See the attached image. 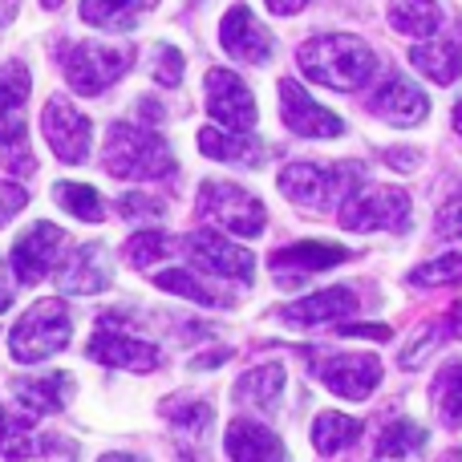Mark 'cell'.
<instances>
[{"instance_id": "cell-44", "label": "cell", "mask_w": 462, "mask_h": 462, "mask_svg": "<svg viewBox=\"0 0 462 462\" xmlns=\"http://www.w3.org/2000/svg\"><path fill=\"white\" fill-rule=\"evenodd\" d=\"M41 5H45V8H61V0H41Z\"/></svg>"}, {"instance_id": "cell-3", "label": "cell", "mask_w": 462, "mask_h": 462, "mask_svg": "<svg viewBox=\"0 0 462 462\" xmlns=\"http://www.w3.org/2000/svg\"><path fill=\"white\" fill-rule=\"evenodd\" d=\"M102 167L114 179H167L175 175V154L162 143L154 130L134 126V122H114L106 130V146H102Z\"/></svg>"}, {"instance_id": "cell-38", "label": "cell", "mask_w": 462, "mask_h": 462, "mask_svg": "<svg viewBox=\"0 0 462 462\" xmlns=\"http://www.w3.org/2000/svg\"><path fill=\"white\" fill-rule=\"evenodd\" d=\"M13 296H16V280L8 276V263L0 260V312L13 309Z\"/></svg>"}, {"instance_id": "cell-20", "label": "cell", "mask_w": 462, "mask_h": 462, "mask_svg": "<svg viewBox=\"0 0 462 462\" xmlns=\"http://www.w3.org/2000/svg\"><path fill=\"white\" fill-rule=\"evenodd\" d=\"M224 450L231 462H288V450L268 426L252 418H236L224 434Z\"/></svg>"}, {"instance_id": "cell-4", "label": "cell", "mask_w": 462, "mask_h": 462, "mask_svg": "<svg viewBox=\"0 0 462 462\" xmlns=\"http://www.w3.org/2000/svg\"><path fill=\"white\" fill-rule=\"evenodd\" d=\"M73 320L69 309L61 300H37L8 333V349L21 365H37V361H49L53 353H61L69 345Z\"/></svg>"}, {"instance_id": "cell-1", "label": "cell", "mask_w": 462, "mask_h": 462, "mask_svg": "<svg viewBox=\"0 0 462 462\" xmlns=\"http://www.w3.org/2000/svg\"><path fill=\"white\" fill-rule=\"evenodd\" d=\"M296 61H300L304 78L320 81L328 89H345V94L369 86L377 73L374 49L361 37H353V32H325V37L304 41Z\"/></svg>"}, {"instance_id": "cell-25", "label": "cell", "mask_w": 462, "mask_h": 462, "mask_svg": "<svg viewBox=\"0 0 462 462\" xmlns=\"http://www.w3.org/2000/svg\"><path fill=\"white\" fill-rule=\"evenodd\" d=\"M159 0H81V21L94 24V29H106V32H126L143 21V13Z\"/></svg>"}, {"instance_id": "cell-37", "label": "cell", "mask_w": 462, "mask_h": 462, "mask_svg": "<svg viewBox=\"0 0 462 462\" xmlns=\"http://www.w3.org/2000/svg\"><path fill=\"white\" fill-rule=\"evenodd\" d=\"M29 203V191H24L21 183H8V179H0V227L8 224V219L16 216V211Z\"/></svg>"}, {"instance_id": "cell-28", "label": "cell", "mask_w": 462, "mask_h": 462, "mask_svg": "<svg viewBox=\"0 0 462 462\" xmlns=\"http://www.w3.org/2000/svg\"><path fill=\"white\" fill-rule=\"evenodd\" d=\"M426 447V430L410 418H393L382 434H377V447H374V458L377 462H410L418 450Z\"/></svg>"}, {"instance_id": "cell-6", "label": "cell", "mask_w": 462, "mask_h": 462, "mask_svg": "<svg viewBox=\"0 0 462 462\" xmlns=\"http://www.w3.org/2000/svg\"><path fill=\"white\" fill-rule=\"evenodd\" d=\"M195 211H199L208 224L231 231V236L255 239L263 227H268V216H263V203L255 199L252 191L236 183H219V179H208L199 187V199H195Z\"/></svg>"}, {"instance_id": "cell-16", "label": "cell", "mask_w": 462, "mask_h": 462, "mask_svg": "<svg viewBox=\"0 0 462 462\" xmlns=\"http://www.w3.org/2000/svg\"><path fill=\"white\" fill-rule=\"evenodd\" d=\"M280 114H284V126L300 138H337L345 130V122L320 102H312L309 89L292 78L280 81Z\"/></svg>"}, {"instance_id": "cell-7", "label": "cell", "mask_w": 462, "mask_h": 462, "mask_svg": "<svg viewBox=\"0 0 462 462\" xmlns=\"http://www.w3.org/2000/svg\"><path fill=\"white\" fill-rule=\"evenodd\" d=\"M410 224V195L402 187H361L341 208L345 231H402Z\"/></svg>"}, {"instance_id": "cell-40", "label": "cell", "mask_w": 462, "mask_h": 462, "mask_svg": "<svg viewBox=\"0 0 462 462\" xmlns=\"http://www.w3.org/2000/svg\"><path fill=\"white\" fill-rule=\"evenodd\" d=\"M263 5H268L276 16H296L304 5H309V0H263Z\"/></svg>"}, {"instance_id": "cell-33", "label": "cell", "mask_w": 462, "mask_h": 462, "mask_svg": "<svg viewBox=\"0 0 462 462\" xmlns=\"http://www.w3.org/2000/svg\"><path fill=\"white\" fill-rule=\"evenodd\" d=\"M154 284L167 288V292H175V296H187V300H195V304H208V309L224 304V292L208 288L199 276H191V272H183V268H167V272H159V276H154Z\"/></svg>"}, {"instance_id": "cell-15", "label": "cell", "mask_w": 462, "mask_h": 462, "mask_svg": "<svg viewBox=\"0 0 462 462\" xmlns=\"http://www.w3.org/2000/svg\"><path fill=\"white\" fill-rule=\"evenodd\" d=\"M57 288L69 296H97L110 288V255L102 244H78L69 247V255H61V263L53 268Z\"/></svg>"}, {"instance_id": "cell-31", "label": "cell", "mask_w": 462, "mask_h": 462, "mask_svg": "<svg viewBox=\"0 0 462 462\" xmlns=\"http://www.w3.org/2000/svg\"><path fill=\"white\" fill-rule=\"evenodd\" d=\"M357 439H361V422L349 414L328 410V414H320L317 422H312V447H317V455H341V450H349Z\"/></svg>"}, {"instance_id": "cell-32", "label": "cell", "mask_w": 462, "mask_h": 462, "mask_svg": "<svg viewBox=\"0 0 462 462\" xmlns=\"http://www.w3.org/2000/svg\"><path fill=\"white\" fill-rule=\"evenodd\" d=\"M53 199L61 203V211H69L73 219H86V224H102V216H106L102 195L86 183H57Z\"/></svg>"}, {"instance_id": "cell-36", "label": "cell", "mask_w": 462, "mask_h": 462, "mask_svg": "<svg viewBox=\"0 0 462 462\" xmlns=\"http://www.w3.org/2000/svg\"><path fill=\"white\" fill-rule=\"evenodd\" d=\"M118 211L130 219H146V216H162L167 211V203L159 199V195H143V191H126L118 199Z\"/></svg>"}, {"instance_id": "cell-27", "label": "cell", "mask_w": 462, "mask_h": 462, "mask_svg": "<svg viewBox=\"0 0 462 462\" xmlns=\"http://www.w3.org/2000/svg\"><path fill=\"white\" fill-rule=\"evenodd\" d=\"M430 402L434 414L442 418V426H462V357H450L447 365L434 374L430 382Z\"/></svg>"}, {"instance_id": "cell-5", "label": "cell", "mask_w": 462, "mask_h": 462, "mask_svg": "<svg viewBox=\"0 0 462 462\" xmlns=\"http://www.w3.org/2000/svg\"><path fill=\"white\" fill-rule=\"evenodd\" d=\"M130 65H134V49L130 45H97V41H81V45L65 49V57H61L65 81L81 97L106 94Z\"/></svg>"}, {"instance_id": "cell-24", "label": "cell", "mask_w": 462, "mask_h": 462, "mask_svg": "<svg viewBox=\"0 0 462 462\" xmlns=\"http://www.w3.org/2000/svg\"><path fill=\"white\" fill-rule=\"evenodd\" d=\"M410 65L439 86H455L462 73V41H422V45L410 49Z\"/></svg>"}, {"instance_id": "cell-46", "label": "cell", "mask_w": 462, "mask_h": 462, "mask_svg": "<svg viewBox=\"0 0 462 462\" xmlns=\"http://www.w3.org/2000/svg\"><path fill=\"white\" fill-rule=\"evenodd\" d=\"M191 5H199V0H191Z\"/></svg>"}, {"instance_id": "cell-14", "label": "cell", "mask_w": 462, "mask_h": 462, "mask_svg": "<svg viewBox=\"0 0 462 462\" xmlns=\"http://www.w3.org/2000/svg\"><path fill=\"white\" fill-rule=\"evenodd\" d=\"M345 260H349L345 247L325 244V239H304V244H288V247H280V252H272L268 268L276 272V284L296 288L309 276H317V272H325V268H337V263H345Z\"/></svg>"}, {"instance_id": "cell-41", "label": "cell", "mask_w": 462, "mask_h": 462, "mask_svg": "<svg viewBox=\"0 0 462 462\" xmlns=\"http://www.w3.org/2000/svg\"><path fill=\"white\" fill-rule=\"evenodd\" d=\"M97 462H146V458H138V455H102Z\"/></svg>"}, {"instance_id": "cell-9", "label": "cell", "mask_w": 462, "mask_h": 462, "mask_svg": "<svg viewBox=\"0 0 462 462\" xmlns=\"http://www.w3.org/2000/svg\"><path fill=\"white\" fill-rule=\"evenodd\" d=\"M41 130H45L49 146H53V154H57L61 162L78 167V162L89 159L94 126H89V118L69 102V97H61V94L49 97V102H45V114H41Z\"/></svg>"}, {"instance_id": "cell-35", "label": "cell", "mask_w": 462, "mask_h": 462, "mask_svg": "<svg viewBox=\"0 0 462 462\" xmlns=\"http://www.w3.org/2000/svg\"><path fill=\"white\" fill-rule=\"evenodd\" d=\"M154 81L167 89H175L183 81V53L175 45H159V53H154Z\"/></svg>"}, {"instance_id": "cell-43", "label": "cell", "mask_w": 462, "mask_h": 462, "mask_svg": "<svg viewBox=\"0 0 462 462\" xmlns=\"http://www.w3.org/2000/svg\"><path fill=\"white\" fill-rule=\"evenodd\" d=\"M455 130H458V138H462V102L455 106Z\"/></svg>"}, {"instance_id": "cell-2", "label": "cell", "mask_w": 462, "mask_h": 462, "mask_svg": "<svg viewBox=\"0 0 462 462\" xmlns=\"http://www.w3.org/2000/svg\"><path fill=\"white\" fill-rule=\"evenodd\" d=\"M365 187V167L361 162H337V167H317V162H288L280 171V195L296 203L300 211H341L353 195Z\"/></svg>"}, {"instance_id": "cell-19", "label": "cell", "mask_w": 462, "mask_h": 462, "mask_svg": "<svg viewBox=\"0 0 462 462\" xmlns=\"http://www.w3.org/2000/svg\"><path fill=\"white\" fill-rule=\"evenodd\" d=\"M29 69L21 61L0 65V146L24 143V102H29Z\"/></svg>"}, {"instance_id": "cell-42", "label": "cell", "mask_w": 462, "mask_h": 462, "mask_svg": "<svg viewBox=\"0 0 462 462\" xmlns=\"http://www.w3.org/2000/svg\"><path fill=\"white\" fill-rule=\"evenodd\" d=\"M439 462H462V450H458V447H455V450H447V455H442Z\"/></svg>"}, {"instance_id": "cell-10", "label": "cell", "mask_w": 462, "mask_h": 462, "mask_svg": "<svg viewBox=\"0 0 462 462\" xmlns=\"http://www.w3.org/2000/svg\"><path fill=\"white\" fill-rule=\"evenodd\" d=\"M86 353H89V361H97V365L126 369V374H151V369L162 361L159 345L143 341V337H134V333H122V328H114V320H102V325L94 328Z\"/></svg>"}, {"instance_id": "cell-8", "label": "cell", "mask_w": 462, "mask_h": 462, "mask_svg": "<svg viewBox=\"0 0 462 462\" xmlns=\"http://www.w3.org/2000/svg\"><path fill=\"white\" fill-rule=\"evenodd\" d=\"M73 239L65 236L57 224H49V219H37V224H29L16 236L13 244V272L21 284H37V280H45L49 272L61 263V255L69 252Z\"/></svg>"}, {"instance_id": "cell-30", "label": "cell", "mask_w": 462, "mask_h": 462, "mask_svg": "<svg viewBox=\"0 0 462 462\" xmlns=\"http://www.w3.org/2000/svg\"><path fill=\"white\" fill-rule=\"evenodd\" d=\"M390 24L406 37H434L442 24V8L439 0H390Z\"/></svg>"}, {"instance_id": "cell-23", "label": "cell", "mask_w": 462, "mask_h": 462, "mask_svg": "<svg viewBox=\"0 0 462 462\" xmlns=\"http://www.w3.org/2000/svg\"><path fill=\"white\" fill-rule=\"evenodd\" d=\"M199 151L208 159H219V162H236V167H260L268 159L255 138L239 134V130H219V126H203L199 130Z\"/></svg>"}, {"instance_id": "cell-13", "label": "cell", "mask_w": 462, "mask_h": 462, "mask_svg": "<svg viewBox=\"0 0 462 462\" xmlns=\"http://www.w3.org/2000/svg\"><path fill=\"white\" fill-rule=\"evenodd\" d=\"M183 252L191 255L195 268L211 272V276H219V280H252V272H255V255L247 252V247L231 244V239H224L219 231H208V227L191 231V236L183 239Z\"/></svg>"}, {"instance_id": "cell-29", "label": "cell", "mask_w": 462, "mask_h": 462, "mask_svg": "<svg viewBox=\"0 0 462 462\" xmlns=\"http://www.w3.org/2000/svg\"><path fill=\"white\" fill-rule=\"evenodd\" d=\"M162 418L179 430V439L203 442L208 439V430H211V422H216V410H211L208 402H199V398H167L162 402Z\"/></svg>"}, {"instance_id": "cell-45", "label": "cell", "mask_w": 462, "mask_h": 462, "mask_svg": "<svg viewBox=\"0 0 462 462\" xmlns=\"http://www.w3.org/2000/svg\"><path fill=\"white\" fill-rule=\"evenodd\" d=\"M0 426H5V410H0Z\"/></svg>"}, {"instance_id": "cell-17", "label": "cell", "mask_w": 462, "mask_h": 462, "mask_svg": "<svg viewBox=\"0 0 462 462\" xmlns=\"http://www.w3.org/2000/svg\"><path fill=\"white\" fill-rule=\"evenodd\" d=\"M219 41H224L227 57H236V61H244V65H268L272 53H276L272 32L255 21L247 5H236L224 16V24H219Z\"/></svg>"}, {"instance_id": "cell-34", "label": "cell", "mask_w": 462, "mask_h": 462, "mask_svg": "<svg viewBox=\"0 0 462 462\" xmlns=\"http://www.w3.org/2000/svg\"><path fill=\"white\" fill-rule=\"evenodd\" d=\"M171 252H175V244H171L162 231H134V236L122 244V255H126L130 268H151V263L167 260Z\"/></svg>"}, {"instance_id": "cell-22", "label": "cell", "mask_w": 462, "mask_h": 462, "mask_svg": "<svg viewBox=\"0 0 462 462\" xmlns=\"http://www.w3.org/2000/svg\"><path fill=\"white\" fill-rule=\"evenodd\" d=\"M353 309H357L353 288H325V292H312V296H304V300H296V304H284L280 317H284L288 325L309 328V325H328V320L349 317Z\"/></svg>"}, {"instance_id": "cell-39", "label": "cell", "mask_w": 462, "mask_h": 462, "mask_svg": "<svg viewBox=\"0 0 462 462\" xmlns=\"http://www.w3.org/2000/svg\"><path fill=\"white\" fill-rule=\"evenodd\" d=\"M385 162H390V167H398V171H414L418 162H422V154H418V151H390V154H385Z\"/></svg>"}, {"instance_id": "cell-26", "label": "cell", "mask_w": 462, "mask_h": 462, "mask_svg": "<svg viewBox=\"0 0 462 462\" xmlns=\"http://www.w3.org/2000/svg\"><path fill=\"white\" fill-rule=\"evenodd\" d=\"M280 393H284V365H276V361L247 369L236 382L239 406H255V410H263V414H272V410L280 406Z\"/></svg>"}, {"instance_id": "cell-12", "label": "cell", "mask_w": 462, "mask_h": 462, "mask_svg": "<svg viewBox=\"0 0 462 462\" xmlns=\"http://www.w3.org/2000/svg\"><path fill=\"white\" fill-rule=\"evenodd\" d=\"M317 382L328 385L337 398L365 402L382 382V361L374 353H333L317 361Z\"/></svg>"}, {"instance_id": "cell-11", "label": "cell", "mask_w": 462, "mask_h": 462, "mask_svg": "<svg viewBox=\"0 0 462 462\" xmlns=\"http://www.w3.org/2000/svg\"><path fill=\"white\" fill-rule=\"evenodd\" d=\"M203 94H208V114L224 130H239V134H247V130L255 126V118H260L247 81L239 78V73H231V69H211L208 81H203Z\"/></svg>"}, {"instance_id": "cell-21", "label": "cell", "mask_w": 462, "mask_h": 462, "mask_svg": "<svg viewBox=\"0 0 462 462\" xmlns=\"http://www.w3.org/2000/svg\"><path fill=\"white\" fill-rule=\"evenodd\" d=\"M13 398L16 406L24 410V414H57V410H65V402H69L73 393V377L69 374H41V377H16L13 385Z\"/></svg>"}, {"instance_id": "cell-18", "label": "cell", "mask_w": 462, "mask_h": 462, "mask_svg": "<svg viewBox=\"0 0 462 462\" xmlns=\"http://www.w3.org/2000/svg\"><path fill=\"white\" fill-rule=\"evenodd\" d=\"M369 110L382 122H390V126H418V122H426V114H430V102H426V94L410 78L393 73V78H385L382 86L374 89Z\"/></svg>"}]
</instances>
